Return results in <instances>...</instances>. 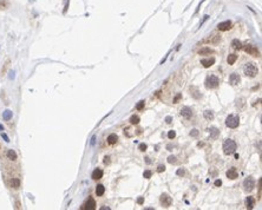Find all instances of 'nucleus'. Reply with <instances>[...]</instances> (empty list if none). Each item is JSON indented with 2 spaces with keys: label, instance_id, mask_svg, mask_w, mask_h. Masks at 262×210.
<instances>
[{
  "label": "nucleus",
  "instance_id": "nucleus-1",
  "mask_svg": "<svg viewBox=\"0 0 262 210\" xmlns=\"http://www.w3.org/2000/svg\"><path fill=\"white\" fill-rule=\"evenodd\" d=\"M243 72H244L245 76L254 78V77L257 76L259 70H257V67L255 64H253V63H247V64L244 65V67H243Z\"/></svg>",
  "mask_w": 262,
  "mask_h": 210
},
{
  "label": "nucleus",
  "instance_id": "nucleus-2",
  "mask_svg": "<svg viewBox=\"0 0 262 210\" xmlns=\"http://www.w3.org/2000/svg\"><path fill=\"white\" fill-rule=\"evenodd\" d=\"M236 143H235L233 139H227L224 143H223V152L226 155H233L235 151H236Z\"/></svg>",
  "mask_w": 262,
  "mask_h": 210
},
{
  "label": "nucleus",
  "instance_id": "nucleus-3",
  "mask_svg": "<svg viewBox=\"0 0 262 210\" xmlns=\"http://www.w3.org/2000/svg\"><path fill=\"white\" fill-rule=\"evenodd\" d=\"M204 84H206L207 89H216L220 85V79L216 76H208L206 78Z\"/></svg>",
  "mask_w": 262,
  "mask_h": 210
},
{
  "label": "nucleus",
  "instance_id": "nucleus-4",
  "mask_svg": "<svg viewBox=\"0 0 262 210\" xmlns=\"http://www.w3.org/2000/svg\"><path fill=\"white\" fill-rule=\"evenodd\" d=\"M240 124V118L239 116H235V115H230L227 117L226 119V125L230 129H236L237 126Z\"/></svg>",
  "mask_w": 262,
  "mask_h": 210
},
{
  "label": "nucleus",
  "instance_id": "nucleus-5",
  "mask_svg": "<svg viewBox=\"0 0 262 210\" xmlns=\"http://www.w3.org/2000/svg\"><path fill=\"white\" fill-rule=\"evenodd\" d=\"M243 188H244V190L247 191V192H250V191L254 190V188H255V181H254L253 177H247V178L244 179Z\"/></svg>",
  "mask_w": 262,
  "mask_h": 210
},
{
  "label": "nucleus",
  "instance_id": "nucleus-6",
  "mask_svg": "<svg viewBox=\"0 0 262 210\" xmlns=\"http://www.w3.org/2000/svg\"><path fill=\"white\" fill-rule=\"evenodd\" d=\"M244 51L248 54L255 57V58H259V57H260V51L257 50L255 46H253V45H245V46H244Z\"/></svg>",
  "mask_w": 262,
  "mask_h": 210
},
{
  "label": "nucleus",
  "instance_id": "nucleus-7",
  "mask_svg": "<svg viewBox=\"0 0 262 210\" xmlns=\"http://www.w3.org/2000/svg\"><path fill=\"white\" fill-rule=\"evenodd\" d=\"M81 209H83V210H95L96 209V201L92 198V197H91V198H89L83 204Z\"/></svg>",
  "mask_w": 262,
  "mask_h": 210
},
{
  "label": "nucleus",
  "instance_id": "nucleus-8",
  "mask_svg": "<svg viewBox=\"0 0 262 210\" xmlns=\"http://www.w3.org/2000/svg\"><path fill=\"white\" fill-rule=\"evenodd\" d=\"M171 203H173V199H171V197L169 196V195L163 194L161 196V204L164 208H169L171 205Z\"/></svg>",
  "mask_w": 262,
  "mask_h": 210
},
{
  "label": "nucleus",
  "instance_id": "nucleus-9",
  "mask_svg": "<svg viewBox=\"0 0 262 210\" xmlns=\"http://www.w3.org/2000/svg\"><path fill=\"white\" fill-rule=\"evenodd\" d=\"M232 28V21H229V20H226V21H223V22H220L217 25V30L218 31H222V32H224V31H229Z\"/></svg>",
  "mask_w": 262,
  "mask_h": 210
},
{
  "label": "nucleus",
  "instance_id": "nucleus-10",
  "mask_svg": "<svg viewBox=\"0 0 262 210\" xmlns=\"http://www.w3.org/2000/svg\"><path fill=\"white\" fill-rule=\"evenodd\" d=\"M181 115H182V117L189 119V118H191V116H192V110L190 109V107H188V106H184V107H182L181 109Z\"/></svg>",
  "mask_w": 262,
  "mask_h": 210
},
{
  "label": "nucleus",
  "instance_id": "nucleus-11",
  "mask_svg": "<svg viewBox=\"0 0 262 210\" xmlns=\"http://www.w3.org/2000/svg\"><path fill=\"white\" fill-rule=\"evenodd\" d=\"M103 170L102 169H95V170L92 171V174H91V178L92 179H95V181H97V179H101L102 177H103Z\"/></svg>",
  "mask_w": 262,
  "mask_h": 210
},
{
  "label": "nucleus",
  "instance_id": "nucleus-12",
  "mask_svg": "<svg viewBox=\"0 0 262 210\" xmlns=\"http://www.w3.org/2000/svg\"><path fill=\"white\" fill-rule=\"evenodd\" d=\"M229 81H230V84L232 85H237V84H240L241 78L237 73H232L230 77H229Z\"/></svg>",
  "mask_w": 262,
  "mask_h": 210
},
{
  "label": "nucleus",
  "instance_id": "nucleus-13",
  "mask_svg": "<svg viewBox=\"0 0 262 210\" xmlns=\"http://www.w3.org/2000/svg\"><path fill=\"white\" fill-rule=\"evenodd\" d=\"M220 40H221V36H218V34H211V36H209V38H207L204 41L210 43V44H217Z\"/></svg>",
  "mask_w": 262,
  "mask_h": 210
},
{
  "label": "nucleus",
  "instance_id": "nucleus-14",
  "mask_svg": "<svg viewBox=\"0 0 262 210\" xmlns=\"http://www.w3.org/2000/svg\"><path fill=\"white\" fill-rule=\"evenodd\" d=\"M211 53H214V51L210 47H208V46H204V47H201L198 50V54L200 56H209Z\"/></svg>",
  "mask_w": 262,
  "mask_h": 210
},
{
  "label": "nucleus",
  "instance_id": "nucleus-15",
  "mask_svg": "<svg viewBox=\"0 0 262 210\" xmlns=\"http://www.w3.org/2000/svg\"><path fill=\"white\" fill-rule=\"evenodd\" d=\"M208 131L210 132V137H211L212 139H216V138L218 137V135H220V130H218L217 128H215V126L209 128V129H208Z\"/></svg>",
  "mask_w": 262,
  "mask_h": 210
},
{
  "label": "nucleus",
  "instance_id": "nucleus-16",
  "mask_svg": "<svg viewBox=\"0 0 262 210\" xmlns=\"http://www.w3.org/2000/svg\"><path fill=\"white\" fill-rule=\"evenodd\" d=\"M237 170L235 168H232L229 169L228 171H227V177H228L229 179H236L237 178Z\"/></svg>",
  "mask_w": 262,
  "mask_h": 210
},
{
  "label": "nucleus",
  "instance_id": "nucleus-17",
  "mask_svg": "<svg viewBox=\"0 0 262 210\" xmlns=\"http://www.w3.org/2000/svg\"><path fill=\"white\" fill-rule=\"evenodd\" d=\"M201 64L203 65L204 67H210L215 64V58H207V59H202Z\"/></svg>",
  "mask_w": 262,
  "mask_h": 210
},
{
  "label": "nucleus",
  "instance_id": "nucleus-18",
  "mask_svg": "<svg viewBox=\"0 0 262 210\" xmlns=\"http://www.w3.org/2000/svg\"><path fill=\"white\" fill-rule=\"evenodd\" d=\"M10 185H11V188H13V189H19L20 188V179L18 178V177H13V178H11Z\"/></svg>",
  "mask_w": 262,
  "mask_h": 210
},
{
  "label": "nucleus",
  "instance_id": "nucleus-19",
  "mask_svg": "<svg viewBox=\"0 0 262 210\" xmlns=\"http://www.w3.org/2000/svg\"><path fill=\"white\" fill-rule=\"evenodd\" d=\"M254 205H255V199H254V197H251V196L247 197V199H245V207H247V209H253Z\"/></svg>",
  "mask_w": 262,
  "mask_h": 210
},
{
  "label": "nucleus",
  "instance_id": "nucleus-20",
  "mask_svg": "<svg viewBox=\"0 0 262 210\" xmlns=\"http://www.w3.org/2000/svg\"><path fill=\"white\" fill-rule=\"evenodd\" d=\"M12 117H13V112H12L11 110H5V111L3 112L4 121H11Z\"/></svg>",
  "mask_w": 262,
  "mask_h": 210
},
{
  "label": "nucleus",
  "instance_id": "nucleus-21",
  "mask_svg": "<svg viewBox=\"0 0 262 210\" xmlns=\"http://www.w3.org/2000/svg\"><path fill=\"white\" fill-rule=\"evenodd\" d=\"M118 140V136L116 133H111L108 136V143L109 144H116Z\"/></svg>",
  "mask_w": 262,
  "mask_h": 210
},
{
  "label": "nucleus",
  "instance_id": "nucleus-22",
  "mask_svg": "<svg viewBox=\"0 0 262 210\" xmlns=\"http://www.w3.org/2000/svg\"><path fill=\"white\" fill-rule=\"evenodd\" d=\"M104 192H105V188H104L103 184H98L96 187V195L97 196H103Z\"/></svg>",
  "mask_w": 262,
  "mask_h": 210
},
{
  "label": "nucleus",
  "instance_id": "nucleus-23",
  "mask_svg": "<svg viewBox=\"0 0 262 210\" xmlns=\"http://www.w3.org/2000/svg\"><path fill=\"white\" fill-rule=\"evenodd\" d=\"M7 158H9L10 161H17V158H18V155H17V152L14 151V150H9L7 151Z\"/></svg>",
  "mask_w": 262,
  "mask_h": 210
},
{
  "label": "nucleus",
  "instance_id": "nucleus-24",
  "mask_svg": "<svg viewBox=\"0 0 262 210\" xmlns=\"http://www.w3.org/2000/svg\"><path fill=\"white\" fill-rule=\"evenodd\" d=\"M232 47L234 48V50H241V48H242V43L239 39H234L232 41Z\"/></svg>",
  "mask_w": 262,
  "mask_h": 210
},
{
  "label": "nucleus",
  "instance_id": "nucleus-25",
  "mask_svg": "<svg viewBox=\"0 0 262 210\" xmlns=\"http://www.w3.org/2000/svg\"><path fill=\"white\" fill-rule=\"evenodd\" d=\"M10 64H11V60H10V59H6L5 63H4L3 70H1V76H5L6 74V72H7V70H9V67H10Z\"/></svg>",
  "mask_w": 262,
  "mask_h": 210
},
{
  "label": "nucleus",
  "instance_id": "nucleus-26",
  "mask_svg": "<svg viewBox=\"0 0 262 210\" xmlns=\"http://www.w3.org/2000/svg\"><path fill=\"white\" fill-rule=\"evenodd\" d=\"M190 92H191V96L194 97V98L198 99L200 97H201V95H200V92H198V90L196 89L195 86H191L190 87Z\"/></svg>",
  "mask_w": 262,
  "mask_h": 210
},
{
  "label": "nucleus",
  "instance_id": "nucleus-27",
  "mask_svg": "<svg viewBox=\"0 0 262 210\" xmlns=\"http://www.w3.org/2000/svg\"><path fill=\"white\" fill-rule=\"evenodd\" d=\"M236 59H237V56L233 53V54H229V56H228V58H227V62H228L229 65H234L235 62H236Z\"/></svg>",
  "mask_w": 262,
  "mask_h": 210
},
{
  "label": "nucleus",
  "instance_id": "nucleus-28",
  "mask_svg": "<svg viewBox=\"0 0 262 210\" xmlns=\"http://www.w3.org/2000/svg\"><path fill=\"white\" fill-rule=\"evenodd\" d=\"M203 115H204V118L208 119V121H212V119H214V113H212V111H210V110H206V111L203 112Z\"/></svg>",
  "mask_w": 262,
  "mask_h": 210
},
{
  "label": "nucleus",
  "instance_id": "nucleus-29",
  "mask_svg": "<svg viewBox=\"0 0 262 210\" xmlns=\"http://www.w3.org/2000/svg\"><path fill=\"white\" fill-rule=\"evenodd\" d=\"M10 6V0H0V10H6Z\"/></svg>",
  "mask_w": 262,
  "mask_h": 210
},
{
  "label": "nucleus",
  "instance_id": "nucleus-30",
  "mask_svg": "<svg viewBox=\"0 0 262 210\" xmlns=\"http://www.w3.org/2000/svg\"><path fill=\"white\" fill-rule=\"evenodd\" d=\"M140 117L137 115H134V116H131V118H130V123L132 124V125H137V124L140 123Z\"/></svg>",
  "mask_w": 262,
  "mask_h": 210
},
{
  "label": "nucleus",
  "instance_id": "nucleus-31",
  "mask_svg": "<svg viewBox=\"0 0 262 210\" xmlns=\"http://www.w3.org/2000/svg\"><path fill=\"white\" fill-rule=\"evenodd\" d=\"M144 106H145V102L144 100H141V102H138V103H137V105H136V109L137 110H143L144 109Z\"/></svg>",
  "mask_w": 262,
  "mask_h": 210
},
{
  "label": "nucleus",
  "instance_id": "nucleus-32",
  "mask_svg": "<svg viewBox=\"0 0 262 210\" xmlns=\"http://www.w3.org/2000/svg\"><path fill=\"white\" fill-rule=\"evenodd\" d=\"M168 162L170 163V164H176V163H177V158H176L175 156H169L168 157Z\"/></svg>",
  "mask_w": 262,
  "mask_h": 210
},
{
  "label": "nucleus",
  "instance_id": "nucleus-33",
  "mask_svg": "<svg viewBox=\"0 0 262 210\" xmlns=\"http://www.w3.org/2000/svg\"><path fill=\"white\" fill-rule=\"evenodd\" d=\"M176 175H177V176H179V177H183L184 175H185V170H184L183 168L177 169V171H176Z\"/></svg>",
  "mask_w": 262,
  "mask_h": 210
},
{
  "label": "nucleus",
  "instance_id": "nucleus-34",
  "mask_svg": "<svg viewBox=\"0 0 262 210\" xmlns=\"http://www.w3.org/2000/svg\"><path fill=\"white\" fill-rule=\"evenodd\" d=\"M151 175H152L151 170H145L144 174H143V176H144V178H151Z\"/></svg>",
  "mask_w": 262,
  "mask_h": 210
},
{
  "label": "nucleus",
  "instance_id": "nucleus-35",
  "mask_svg": "<svg viewBox=\"0 0 262 210\" xmlns=\"http://www.w3.org/2000/svg\"><path fill=\"white\" fill-rule=\"evenodd\" d=\"M168 137H169V139H174V138L176 137V132L174 131V130L169 131V133H168Z\"/></svg>",
  "mask_w": 262,
  "mask_h": 210
},
{
  "label": "nucleus",
  "instance_id": "nucleus-36",
  "mask_svg": "<svg viewBox=\"0 0 262 210\" xmlns=\"http://www.w3.org/2000/svg\"><path fill=\"white\" fill-rule=\"evenodd\" d=\"M146 149H148V145H146V144H144V143L140 144V146H138V150H140V151H145Z\"/></svg>",
  "mask_w": 262,
  "mask_h": 210
},
{
  "label": "nucleus",
  "instance_id": "nucleus-37",
  "mask_svg": "<svg viewBox=\"0 0 262 210\" xmlns=\"http://www.w3.org/2000/svg\"><path fill=\"white\" fill-rule=\"evenodd\" d=\"M181 98H182V93H177V95H176V97L174 98L173 103H175V104H176V103H178V100H179Z\"/></svg>",
  "mask_w": 262,
  "mask_h": 210
},
{
  "label": "nucleus",
  "instance_id": "nucleus-38",
  "mask_svg": "<svg viewBox=\"0 0 262 210\" xmlns=\"http://www.w3.org/2000/svg\"><path fill=\"white\" fill-rule=\"evenodd\" d=\"M190 136H191V137H197V136H198V130L192 129L191 132H190Z\"/></svg>",
  "mask_w": 262,
  "mask_h": 210
},
{
  "label": "nucleus",
  "instance_id": "nucleus-39",
  "mask_svg": "<svg viewBox=\"0 0 262 210\" xmlns=\"http://www.w3.org/2000/svg\"><path fill=\"white\" fill-rule=\"evenodd\" d=\"M164 170H165L164 165H158V168H157V172H163Z\"/></svg>",
  "mask_w": 262,
  "mask_h": 210
},
{
  "label": "nucleus",
  "instance_id": "nucleus-40",
  "mask_svg": "<svg viewBox=\"0 0 262 210\" xmlns=\"http://www.w3.org/2000/svg\"><path fill=\"white\" fill-rule=\"evenodd\" d=\"M1 137L4 138V140H5V142H7V143L10 142V138H9V136H7L6 133H1Z\"/></svg>",
  "mask_w": 262,
  "mask_h": 210
},
{
  "label": "nucleus",
  "instance_id": "nucleus-41",
  "mask_svg": "<svg viewBox=\"0 0 262 210\" xmlns=\"http://www.w3.org/2000/svg\"><path fill=\"white\" fill-rule=\"evenodd\" d=\"M214 184H215V187H221V185H222V181H221V179H216Z\"/></svg>",
  "mask_w": 262,
  "mask_h": 210
},
{
  "label": "nucleus",
  "instance_id": "nucleus-42",
  "mask_svg": "<svg viewBox=\"0 0 262 210\" xmlns=\"http://www.w3.org/2000/svg\"><path fill=\"white\" fill-rule=\"evenodd\" d=\"M165 122H167L168 124H170L171 122H173V117H170V116H167V117H165Z\"/></svg>",
  "mask_w": 262,
  "mask_h": 210
},
{
  "label": "nucleus",
  "instance_id": "nucleus-43",
  "mask_svg": "<svg viewBox=\"0 0 262 210\" xmlns=\"http://www.w3.org/2000/svg\"><path fill=\"white\" fill-rule=\"evenodd\" d=\"M15 209H21V204H20V202L19 201H15Z\"/></svg>",
  "mask_w": 262,
  "mask_h": 210
},
{
  "label": "nucleus",
  "instance_id": "nucleus-44",
  "mask_svg": "<svg viewBox=\"0 0 262 210\" xmlns=\"http://www.w3.org/2000/svg\"><path fill=\"white\" fill-rule=\"evenodd\" d=\"M109 163H110V157L106 156L105 158H104V164H109Z\"/></svg>",
  "mask_w": 262,
  "mask_h": 210
},
{
  "label": "nucleus",
  "instance_id": "nucleus-45",
  "mask_svg": "<svg viewBox=\"0 0 262 210\" xmlns=\"http://www.w3.org/2000/svg\"><path fill=\"white\" fill-rule=\"evenodd\" d=\"M143 202H144V198H143V197H140V198L137 199V203H138V204H143Z\"/></svg>",
  "mask_w": 262,
  "mask_h": 210
},
{
  "label": "nucleus",
  "instance_id": "nucleus-46",
  "mask_svg": "<svg viewBox=\"0 0 262 210\" xmlns=\"http://www.w3.org/2000/svg\"><path fill=\"white\" fill-rule=\"evenodd\" d=\"M95 140H96V136H93L91 139V145H95Z\"/></svg>",
  "mask_w": 262,
  "mask_h": 210
},
{
  "label": "nucleus",
  "instance_id": "nucleus-47",
  "mask_svg": "<svg viewBox=\"0 0 262 210\" xmlns=\"http://www.w3.org/2000/svg\"><path fill=\"white\" fill-rule=\"evenodd\" d=\"M145 162L148 163V164H150L151 163V161H150V158H149V157H146V158H145Z\"/></svg>",
  "mask_w": 262,
  "mask_h": 210
},
{
  "label": "nucleus",
  "instance_id": "nucleus-48",
  "mask_svg": "<svg viewBox=\"0 0 262 210\" xmlns=\"http://www.w3.org/2000/svg\"><path fill=\"white\" fill-rule=\"evenodd\" d=\"M67 9H69V3H67V4H66V6H65V9H64V13H66Z\"/></svg>",
  "mask_w": 262,
  "mask_h": 210
},
{
  "label": "nucleus",
  "instance_id": "nucleus-49",
  "mask_svg": "<svg viewBox=\"0 0 262 210\" xmlns=\"http://www.w3.org/2000/svg\"><path fill=\"white\" fill-rule=\"evenodd\" d=\"M10 78H11V79L14 78V71H12V72H11V76H10Z\"/></svg>",
  "mask_w": 262,
  "mask_h": 210
},
{
  "label": "nucleus",
  "instance_id": "nucleus-50",
  "mask_svg": "<svg viewBox=\"0 0 262 210\" xmlns=\"http://www.w3.org/2000/svg\"><path fill=\"white\" fill-rule=\"evenodd\" d=\"M101 209H102V210H105V209H106V210H110V208H109V207H103V208H101Z\"/></svg>",
  "mask_w": 262,
  "mask_h": 210
},
{
  "label": "nucleus",
  "instance_id": "nucleus-51",
  "mask_svg": "<svg viewBox=\"0 0 262 210\" xmlns=\"http://www.w3.org/2000/svg\"><path fill=\"white\" fill-rule=\"evenodd\" d=\"M0 130H4V126L1 125V124H0Z\"/></svg>",
  "mask_w": 262,
  "mask_h": 210
}]
</instances>
